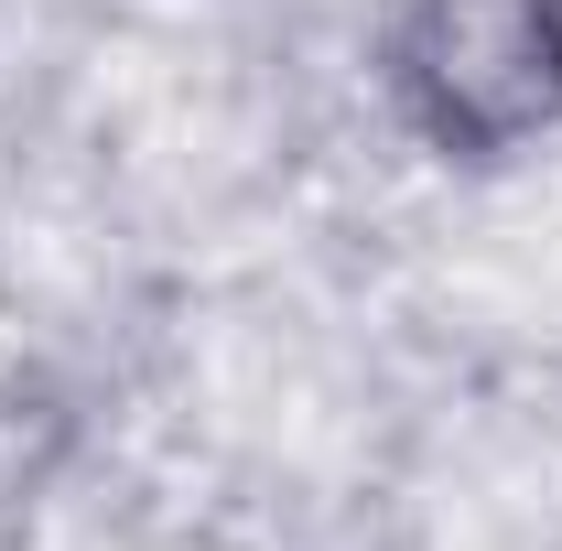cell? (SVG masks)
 <instances>
[{"mask_svg": "<svg viewBox=\"0 0 562 551\" xmlns=\"http://www.w3.org/2000/svg\"><path fill=\"white\" fill-rule=\"evenodd\" d=\"M390 87L443 151H519L562 120V0H412Z\"/></svg>", "mask_w": 562, "mask_h": 551, "instance_id": "obj_1", "label": "cell"}]
</instances>
